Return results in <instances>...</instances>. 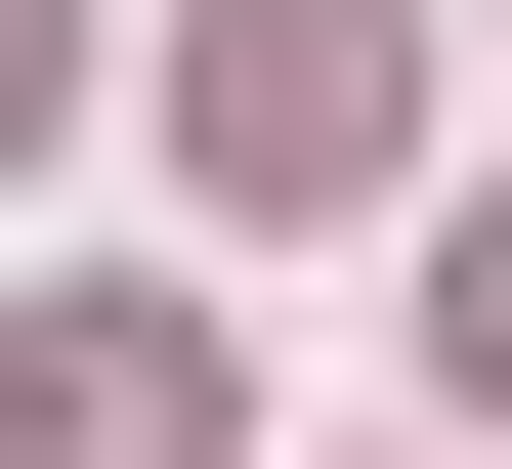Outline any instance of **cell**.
Masks as SVG:
<instances>
[{
	"label": "cell",
	"mask_w": 512,
	"mask_h": 469,
	"mask_svg": "<svg viewBox=\"0 0 512 469\" xmlns=\"http://www.w3.org/2000/svg\"><path fill=\"white\" fill-rule=\"evenodd\" d=\"M0 469H214V299H43L0 342Z\"/></svg>",
	"instance_id": "6da1fadb"
},
{
	"label": "cell",
	"mask_w": 512,
	"mask_h": 469,
	"mask_svg": "<svg viewBox=\"0 0 512 469\" xmlns=\"http://www.w3.org/2000/svg\"><path fill=\"white\" fill-rule=\"evenodd\" d=\"M214 171H384V0H214Z\"/></svg>",
	"instance_id": "7a4b0ae2"
},
{
	"label": "cell",
	"mask_w": 512,
	"mask_h": 469,
	"mask_svg": "<svg viewBox=\"0 0 512 469\" xmlns=\"http://www.w3.org/2000/svg\"><path fill=\"white\" fill-rule=\"evenodd\" d=\"M427 342H470V427H512V214H470V256H427Z\"/></svg>",
	"instance_id": "3957f363"
},
{
	"label": "cell",
	"mask_w": 512,
	"mask_h": 469,
	"mask_svg": "<svg viewBox=\"0 0 512 469\" xmlns=\"http://www.w3.org/2000/svg\"><path fill=\"white\" fill-rule=\"evenodd\" d=\"M43 86H86V0H0V128H43Z\"/></svg>",
	"instance_id": "277c9868"
}]
</instances>
